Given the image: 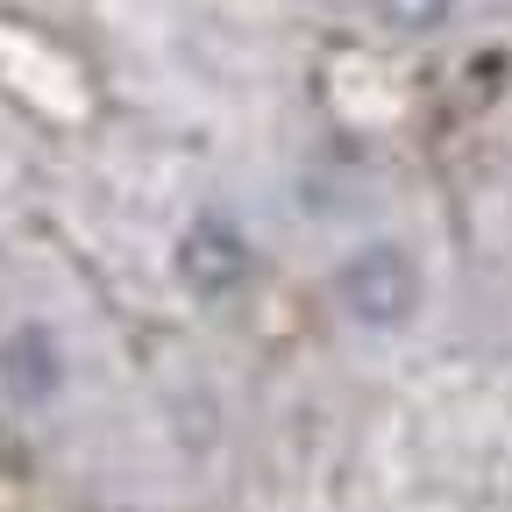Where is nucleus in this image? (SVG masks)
<instances>
[{
  "instance_id": "1",
  "label": "nucleus",
  "mask_w": 512,
  "mask_h": 512,
  "mask_svg": "<svg viewBox=\"0 0 512 512\" xmlns=\"http://www.w3.org/2000/svg\"><path fill=\"white\" fill-rule=\"evenodd\" d=\"M335 292H342V313L356 320V328L392 335V328H406L413 306H420V271H413V256H406V249L370 242V249H356L349 264H342Z\"/></svg>"
},
{
  "instance_id": "2",
  "label": "nucleus",
  "mask_w": 512,
  "mask_h": 512,
  "mask_svg": "<svg viewBox=\"0 0 512 512\" xmlns=\"http://www.w3.org/2000/svg\"><path fill=\"white\" fill-rule=\"evenodd\" d=\"M171 264H178V285H185V292H200V299H228V292L249 278V242H242V228H235V221L200 214V221L178 235Z\"/></svg>"
},
{
  "instance_id": "3",
  "label": "nucleus",
  "mask_w": 512,
  "mask_h": 512,
  "mask_svg": "<svg viewBox=\"0 0 512 512\" xmlns=\"http://www.w3.org/2000/svg\"><path fill=\"white\" fill-rule=\"evenodd\" d=\"M370 8L392 29H406V36H427V29H441L448 15H456V0H370Z\"/></svg>"
}]
</instances>
